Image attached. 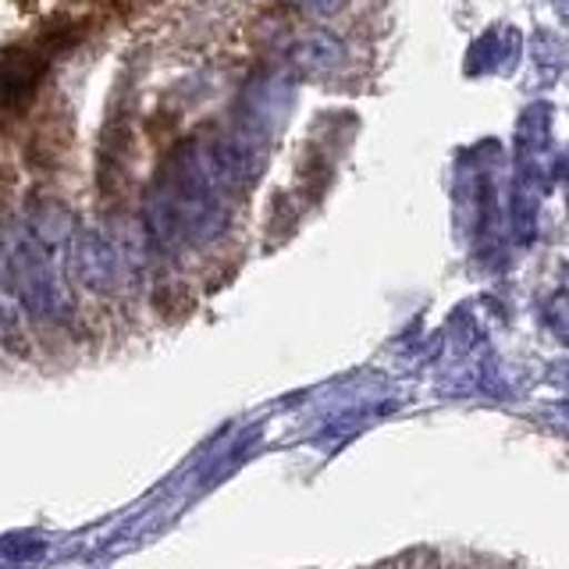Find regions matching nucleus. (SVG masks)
<instances>
[{"label": "nucleus", "mask_w": 569, "mask_h": 569, "mask_svg": "<svg viewBox=\"0 0 569 569\" xmlns=\"http://www.w3.org/2000/svg\"><path fill=\"white\" fill-rule=\"evenodd\" d=\"M22 307H18L14 284H11V267H8V239H0V335L14 338L22 328Z\"/></svg>", "instance_id": "423d86ee"}, {"label": "nucleus", "mask_w": 569, "mask_h": 569, "mask_svg": "<svg viewBox=\"0 0 569 569\" xmlns=\"http://www.w3.org/2000/svg\"><path fill=\"white\" fill-rule=\"evenodd\" d=\"M200 157L210 171V178L218 182L228 196H236L249 189L260 174V153L253 136H239V132H221L207 142H196Z\"/></svg>", "instance_id": "f03ea898"}, {"label": "nucleus", "mask_w": 569, "mask_h": 569, "mask_svg": "<svg viewBox=\"0 0 569 569\" xmlns=\"http://www.w3.org/2000/svg\"><path fill=\"white\" fill-rule=\"evenodd\" d=\"M71 263L79 267L82 281L89 284V289H97V292L111 289V284L118 281V271H121L118 246L100 228L76 231V242H71Z\"/></svg>", "instance_id": "7ed1b4c3"}, {"label": "nucleus", "mask_w": 569, "mask_h": 569, "mask_svg": "<svg viewBox=\"0 0 569 569\" xmlns=\"http://www.w3.org/2000/svg\"><path fill=\"white\" fill-rule=\"evenodd\" d=\"M289 64L307 71V76H320V71H335L338 64L346 61V47L338 40L335 32L328 29H313V32H302L299 40L289 47Z\"/></svg>", "instance_id": "20e7f679"}, {"label": "nucleus", "mask_w": 569, "mask_h": 569, "mask_svg": "<svg viewBox=\"0 0 569 569\" xmlns=\"http://www.w3.org/2000/svg\"><path fill=\"white\" fill-rule=\"evenodd\" d=\"M36 79H40V61L29 58V53H11V58L0 61V100L11 103L32 93Z\"/></svg>", "instance_id": "39448f33"}, {"label": "nucleus", "mask_w": 569, "mask_h": 569, "mask_svg": "<svg viewBox=\"0 0 569 569\" xmlns=\"http://www.w3.org/2000/svg\"><path fill=\"white\" fill-rule=\"evenodd\" d=\"M299 4L317 18H335L338 11H346L349 0H299Z\"/></svg>", "instance_id": "0eeeda50"}, {"label": "nucleus", "mask_w": 569, "mask_h": 569, "mask_svg": "<svg viewBox=\"0 0 569 569\" xmlns=\"http://www.w3.org/2000/svg\"><path fill=\"white\" fill-rule=\"evenodd\" d=\"M8 267L22 313H29L32 320H43V325L68 313L71 307L64 284L68 267L61 260H53L29 231H18L14 239H8Z\"/></svg>", "instance_id": "f257e3e1"}]
</instances>
